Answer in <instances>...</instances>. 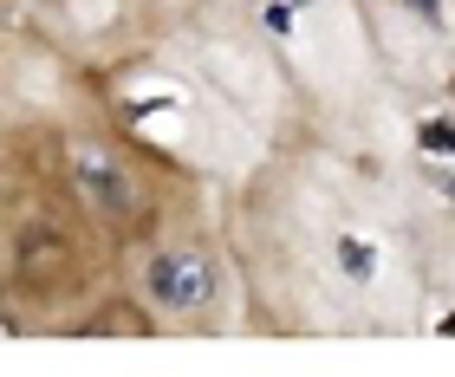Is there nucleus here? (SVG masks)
Returning <instances> with one entry per match:
<instances>
[{
    "label": "nucleus",
    "mask_w": 455,
    "mask_h": 377,
    "mask_svg": "<svg viewBox=\"0 0 455 377\" xmlns=\"http://www.w3.org/2000/svg\"><path fill=\"white\" fill-rule=\"evenodd\" d=\"M150 300L170 306V312H196L215 300V267L209 254H196V247H170V254L150 261Z\"/></svg>",
    "instance_id": "obj_1"
},
{
    "label": "nucleus",
    "mask_w": 455,
    "mask_h": 377,
    "mask_svg": "<svg viewBox=\"0 0 455 377\" xmlns=\"http://www.w3.org/2000/svg\"><path fill=\"white\" fill-rule=\"evenodd\" d=\"M72 176L105 215H124V208H131V176H124V163L105 150V143H72Z\"/></svg>",
    "instance_id": "obj_2"
},
{
    "label": "nucleus",
    "mask_w": 455,
    "mask_h": 377,
    "mask_svg": "<svg viewBox=\"0 0 455 377\" xmlns=\"http://www.w3.org/2000/svg\"><path fill=\"white\" fill-rule=\"evenodd\" d=\"M423 150H429V156H455V124H436V117H429V124H423Z\"/></svg>",
    "instance_id": "obj_3"
},
{
    "label": "nucleus",
    "mask_w": 455,
    "mask_h": 377,
    "mask_svg": "<svg viewBox=\"0 0 455 377\" xmlns=\"http://www.w3.org/2000/svg\"><path fill=\"white\" fill-rule=\"evenodd\" d=\"M345 267L364 280V274H371V247H364V241H345Z\"/></svg>",
    "instance_id": "obj_4"
},
{
    "label": "nucleus",
    "mask_w": 455,
    "mask_h": 377,
    "mask_svg": "<svg viewBox=\"0 0 455 377\" xmlns=\"http://www.w3.org/2000/svg\"><path fill=\"white\" fill-rule=\"evenodd\" d=\"M443 332H455V312H449V319H443Z\"/></svg>",
    "instance_id": "obj_5"
}]
</instances>
